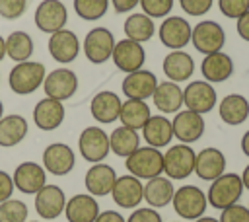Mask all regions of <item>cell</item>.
<instances>
[{
    "instance_id": "1",
    "label": "cell",
    "mask_w": 249,
    "mask_h": 222,
    "mask_svg": "<svg viewBox=\"0 0 249 222\" xmlns=\"http://www.w3.org/2000/svg\"><path fill=\"white\" fill-rule=\"evenodd\" d=\"M47 70L43 62L37 60H23L16 62L8 76V86L18 95H29L37 92L45 82Z\"/></svg>"
},
{
    "instance_id": "2",
    "label": "cell",
    "mask_w": 249,
    "mask_h": 222,
    "mask_svg": "<svg viewBox=\"0 0 249 222\" xmlns=\"http://www.w3.org/2000/svg\"><path fill=\"white\" fill-rule=\"evenodd\" d=\"M243 191H245V187H243L241 175L231 173V171H226V173H222L218 179L210 181L206 199H208V204H210L212 208L224 210V208H228V206L239 203Z\"/></svg>"
},
{
    "instance_id": "3",
    "label": "cell",
    "mask_w": 249,
    "mask_h": 222,
    "mask_svg": "<svg viewBox=\"0 0 249 222\" xmlns=\"http://www.w3.org/2000/svg\"><path fill=\"white\" fill-rule=\"evenodd\" d=\"M124 167L130 175L138 179H154L163 173V154L154 146H138L128 158H124Z\"/></svg>"
},
{
    "instance_id": "4",
    "label": "cell",
    "mask_w": 249,
    "mask_h": 222,
    "mask_svg": "<svg viewBox=\"0 0 249 222\" xmlns=\"http://www.w3.org/2000/svg\"><path fill=\"white\" fill-rule=\"evenodd\" d=\"M171 204H173V210L177 212V216H181L183 220H196V218L204 216L208 199L200 187L181 185L179 189H175Z\"/></svg>"
},
{
    "instance_id": "5",
    "label": "cell",
    "mask_w": 249,
    "mask_h": 222,
    "mask_svg": "<svg viewBox=\"0 0 249 222\" xmlns=\"http://www.w3.org/2000/svg\"><path fill=\"white\" fill-rule=\"evenodd\" d=\"M195 160L196 152L191 144H173L163 152V173L165 177L173 179H187L195 173Z\"/></svg>"
},
{
    "instance_id": "6",
    "label": "cell",
    "mask_w": 249,
    "mask_h": 222,
    "mask_svg": "<svg viewBox=\"0 0 249 222\" xmlns=\"http://www.w3.org/2000/svg\"><path fill=\"white\" fill-rule=\"evenodd\" d=\"M191 45L200 55H212L224 49L226 45V31L224 27L214 19H202L193 27L191 33Z\"/></svg>"
},
{
    "instance_id": "7",
    "label": "cell",
    "mask_w": 249,
    "mask_h": 222,
    "mask_svg": "<svg viewBox=\"0 0 249 222\" xmlns=\"http://www.w3.org/2000/svg\"><path fill=\"white\" fill-rule=\"evenodd\" d=\"M115 35L107 27H93L82 41V51L91 64H103L111 58L115 49Z\"/></svg>"
},
{
    "instance_id": "8",
    "label": "cell",
    "mask_w": 249,
    "mask_h": 222,
    "mask_svg": "<svg viewBox=\"0 0 249 222\" xmlns=\"http://www.w3.org/2000/svg\"><path fill=\"white\" fill-rule=\"evenodd\" d=\"M78 152L89 164L103 162L111 152L109 134L101 127H86L78 136Z\"/></svg>"
},
{
    "instance_id": "9",
    "label": "cell",
    "mask_w": 249,
    "mask_h": 222,
    "mask_svg": "<svg viewBox=\"0 0 249 222\" xmlns=\"http://www.w3.org/2000/svg\"><path fill=\"white\" fill-rule=\"evenodd\" d=\"M218 93L206 80H193L183 90V107L198 115H206L216 107Z\"/></svg>"
},
{
    "instance_id": "10",
    "label": "cell",
    "mask_w": 249,
    "mask_h": 222,
    "mask_svg": "<svg viewBox=\"0 0 249 222\" xmlns=\"http://www.w3.org/2000/svg\"><path fill=\"white\" fill-rule=\"evenodd\" d=\"M191 33L193 25L181 16H167L158 27V37L169 51H183L191 43Z\"/></svg>"
},
{
    "instance_id": "11",
    "label": "cell",
    "mask_w": 249,
    "mask_h": 222,
    "mask_svg": "<svg viewBox=\"0 0 249 222\" xmlns=\"http://www.w3.org/2000/svg\"><path fill=\"white\" fill-rule=\"evenodd\" d=\"M45 97H53L56 101H66L78 92V76L70 68H54L45 76L43 82Z\"/></svg>"
},
{
    "instance_id": "12",
    "label": "cell",
    "mask_w": 249,
    "mask_h": 222,
    "mask_svg": "<svg viewBox=\"0 0 249 222\" xmlns=\"http://www.w3.org/2000/svg\"><path fill=\"white\" fill-rule=\"evenodd\" d=\"M33 19H35V25L39 31L53 35V33L64 29V25L68 21V10L60 0H43L35 8Z\"/></svg>"
},
{
    "instance_id": "13",
    "label": "cell",
    "mask_w": 249,
    "mask_h": 222,
    "mask_svg": "<svg viewBox=\"0 0 249 222\" xmlns=\"http://www.w3.org/2000/svg\"><path fill=\"white\" fill-rule=\"evenodd\" d=\"M111 60L115 62V66L124 72V74H130V72H136L144 66L146 62V51L142 47V43H136V41H130V39H121L115 43V49H113V55H111Z\"/></svg>"
},
{
    "instance_id": "14",
    "label": "cell",
    "mask_w": 249,
    "mask_h": 222,
    "mask_svg": "<svg viewBox=\"0 0 249 222\" xmlns=\"http://www.w3.org/2000/svg\"><path fill=\"white\" fill-rule=\"evenodd\" d=\"M76 166L74 150L64 142H53L43 150V167L47 173L62 177L68 175Z\"/></svg>"
},
{
    "instance_id": "15",
    "label": "cell",
    "mask_w": 249,
    "mask_h": 222,
    "mask_svg": "<svg viewBox=\"0 0 249 222\" xmlns=\"http://www.w3.org/2000/svg\"><path fill=\"white\" fill-rule=\"evenodd\" d=\"M111 197H113L117 206L126 208V210H134L144 201V183H142V179H138L130 173L121 175V177H117V181L113 185Z\"/></svg>"
},
{
    "instance_id": "16",
    "label": "cell",
    "mask_w": 249,
    "mask_h": 222,
    "mask_svg": "<svg viewBox=\"0 0 249 222\" xmlns=\"http://www.w3.org/2000/svg\"><path fill=\"white\" fill-rule=\"evenodd\" d=\"M171 127H173V138H177L181 144H193L200 140L206 129L202 115L189 109H181L179 113H175Z\"/></svg>"
},
{
    "instance_id": "17",
    "label": "cell",
    "mask_w": 249,
    "mask_h": 222,
    "mask_svg": "<svg viewBox=\"0 0 249 222\" xmlns=\"http://www.w3.org/2000/svg\"><path fill=\"white\" fill-rule=\"evenodd\" d=\"M14 187L23 195H35L47 185V171L37 162H21L14 173Z\"/></svg>"
},
{
    "instance_id": "18",
    "label": "cell",
    "mask_w": 249,
    "mask_h": 222,
    "mask_svg": "<svg viewBox=\"0 0 249 222\" xmlns=\"http://www.w3.org/2000/svg\"><path fill=\"white\" fill-rule=\"evenodd\" d=\"M49 55L53 56V60L60 62V64H68L74 62L82 51V41L78 39V35L70 29H60L56 33H53L49 37Z\"/></svg>"
},
{
    "instance_id": "19",
    "label": "cell",
    "mask_w": 249,
    "mask_h": 222,
    "mask_svg": "<svg viewBox=\"0 0 249 222\" xmlns=\"http://www.w3.org/2000/svg\"><path fill=\"white\" fill-rule=\"evenodd\" d=\"M66 195L58 185L47 183L39 193H35V212L43 220H54L64 212Z\"/></svg>"
},
{
    "instance_id": "20",
    "label": "cell",
    "mask_w": 249,
    "mask_h": 222,
    "mask_svg": "<svg viewBox=\"0 0 249 222\" xmlns=\"http://www.w3.org/2000/svg\"><path fill=\"white\" fill-rule=\"evenodd\" d=\"M117 177L119 175L113 166L99 162V164H91V167L86 171L84 185L91 197H105V195H111Z\"/></svg>"
},
{
    "instance_id": "21",
    "label": "cell",
    "mask_w": 249,
    "mask_h": 222,
    "mask_svg": "<svg viewBox=\"0 0 249 222\" xmlns=\"http://www.w3.org/2000/svg\"><path fill=\"white\" fill-rule=\"evenodd\" d=\"M158 84L160 82H158V78H156V74L152 70L140 68L136 72L126 74L123 84H121V88H123L126 99H142V101H146L148 97L154 95Z\"/></svg>"
},
{
    "instance_id": "22",
    "label": "cell",
    "mask_w": 249,
    "mask_h": 222,
    "mask_svg": "<svg viewBox=\"0 0 249 222\" xmlns=\"http://www.w3.org/2000/svg\"><path fill=\"white\" fill-rule=\"evenodd\" d=\"M66 117L62 101H56L53 97H43L33 107V123L41 130H56Z\"/></svg>"
},
{
    "instance_id": "23",
    "label": "cell",
    "mask_w": 249,
    "mask_h": 222,
    "mask_svg": "<svg viewBox=\"0 0 249 222\" xmlns=\"http://www.w3.org/2000/svg\"><path fill=\"white\" fill-rule=\"evenodd\" d=\"M195 173L202 181H214L222 173H226V156L220 148L206 146L200 152H196L195 160Z\"/></svg>"
},
{
    "instance_id": "24",
    "label": "cell",
    "mask_w": 249,
    "mask_h": 222,
    "mask_svg": "<svg viewBox=\"0 0 249 222\" xmlns=\"http://www.w3.org/2000/svg\"><path fill=\"white\" fill-rule=\"evenodd\" d=\"M121 105H123V99L119 97V93L103 90V92H97L93 95V99L89 103V113L97 123L109 125V123L119 121Z\"/></svg>"
},
{
    "instance_id": "25",
    "label": "cell",
    "mask_w": 249,
    "mask_h": 222,
    "mask_svg": "<svg viewBox=\"0 0 249 222\" xmlns=\"http://www.w3.org/2000/svg\"><path fill=\"white\" fill-rule=\"evenodd\" d=\"M99 212V203L89 193H78L70 197L64 206V216L68 222H95Z\"/></svg>"
},
{
    "instance_id": "26",
    "label": "cell",
    "mask_w": 249,
    "mask_h": 222,
    "mask_svg": "<svg viewBox=\"0 0 249 222\" xmlns=\"http://www.w3.org/2000/svg\"><path fill=\"white\" fill-rule=\"evenodd\" d=\"M161 70L169 82H187L195 72V60L187 51H169L163 56Z\"/></svg>"
},
{
    "instance_id": "27",
    "label": "cell",
    "mask_w": 249,
    "mask_h": 222,
    "mask_svg": "<svg viewBox=\"0 0 249 222\" xmlns=\"http://www.w3.org/2000/svg\"><path fill=\"white\" fill-rule=\"evenodd\" d=\"M200 74L210 84H222L233 74V60L224 51L206 55L200 62Z\"/></svg>"
},
{
    "instance_id": "28",
    "label": "cell",
    "mask_w": 249,
    "mask_h": 222,
    "mask_svg": "<svg viewBox=\"0 0 249 222\" xmlns=\"http://www.w3.org/2000/svg\"><path fill=\"white\" fill-rule=\"evenodd\" d=\"M152 99L158 111H161L163 115H171V113L175 115L183 107V88H179V84L169 80L160 82Z\"/></svg>"
},
{
    "instance_id": "29",
    "label": "cell",
    "mask_w": 249,
    "mask_h": 222,
    "mask_svg": "<svg viewBox=\"0 0 249 222\" xmlns=\"http://www.w3.org/2000/svg\"><path fill=\"white\" fill-rule=\"evenodd\" d=\"M218 115L226 125L237 127L249 119V99L241 93H228L218 105Z\"/></svg>"
},
{
    "instance_id": "30",
    "label": "cell",
    "mask_w": 249,
    "mask_h": 222,
    "mask_svg": "<svg viewBox=\"0 0 249 222\" xmlns=\"http://www.w3.org/2000/svg\"><path fill=\"white\" fill-rule=\"evenodd\" d=\"M142 138L146 140L148 146H154V148L169 146L173 138L171 121L165 115H152L148 123L142 127Z\"/></svg>"
},
{
    "instance_id": "31",
    "label": "cell",
    "mask_w": 249,
    "mask_h": 222,
    "mask_svg": "<svg viewBox=\"0 0 249 222\" xmlns=\"http://www.w3.org/2000/svg\"><path fill=\"white\" fill-rule=\"evenodd\" d=\"M175 187L169 177L158 175L154 179H148L144 183V201L152 208H163L173 201Z\"/></svg>"
},
{
    "instance_id": "32",
    "label": "cell",
    "mask_w": 249,
    "mask_h": 222,
    "mask_svg": "<svg viewBox=\"0 0 249 222\" xmlns=\"http://www.w3.org/2000/svg\"><path fill=\"white\" fill-rule=\"evenodd\" d=\"M29 130V123L23 115L12 113V115H4L0 119V146L2 148H12L16 144H19Z\"/></svg>"
},
{
    "instance_id": "33",
    "label": "cell",
    "mask_w": 249,
    "mask_h": 222,
    "mask_svg": "<svg viewBox=\"0 0 249 222\" xmlns=\"http://www.w3.org/2000/svg\"><path fill=\"white\" fill-rule=\"evenodd\" d=\"M150 117H152V111H150L148 103L142 101V99H124L123 105H121L119 121H121L123 127L142 130V127L148 123Z\"/></svg>"
},
{
    "instance_id": "34",
    "label": "cell",
    "mask_w": 249,
    "mask_h": 222,
    "mask_svg": "<svg viewBox=\"0 0 249 222\" xmlns=\"http://www.w3.org/2000/svg\"><path fill=\"white\" fill-rule=\"evenodd\" d=\"M138 146H140V136H138V130L134 129L121 125L113 129L109 134V148L119 158H128Z\"/></svg>"
},
{
    "instance_id": "35",
    "label": "cell",
    "mask_w": 249,
    "mask_h": 222,
    "mask_svg": "<svg viewBox=\"0 0 249 222\" xmlns=\"http://www.w3.org/2000/svg\"><path fill=\"white\" fill-rule=\"evenodd\" d=\"M123 31H124V37L130 39V41H136V43H146L154 37L156 33V23L152 18H148L146 14H130L126 19H124V25H123Z\"/></svg>"
},
{
    "instance_id": "36",
    "label": "cell",
    "mask_w": 249,
    "mask_h": 222,
    "mask_svg": "<svg viewBox=\"0 0 249 222\" xmlns=\"http://www.w3.org/2000/svg\"><path fill=\"white\" fill-rule=\"evenodd\" d=\"M33 51H35V45H33V39L29 33L18 29L6 37V56H10L12 60H16V62L29 60Z\"/></svg>"
},
{
    "instance_id": "37",
    "label": "cell",
    "mask_w": 249,
    "mask_h": 222,
    "mask_svg": "<svg viewBox=\"0 0 249 222\" xmlns=\"http://www.w3.org/2000/svg\"><path fill=\"white\" fill-rule=\"evenodd\" d=\"M109 10V0H74V12L84 21L101 19Z\"/></svg>"
},
{
    "instance_id": "38",
    "label": "cell",
    "mask_w": 249,
    "mask_h": 222,
    "mask_svg": "<svg viewBox=\"0 0 249 222\" xmlns=\"http://www.w3.org/2000/svg\"><path fill=\"white\" fill-rule=\"evenodd\" d=\"M29 208L19 199H8L0 203V222H27Z\"/></svg>"
},
{
    "instance_id": "39",
    "label": "cell",
    "mask_w": 249,
    "mask_h": 222,
    "mask_svg": "<svg viewBox=\"0 0 249 222\" xmlns=\"http://www.w3.org/2000/svg\"><path fill=\"white\" fill-rule=\"evenodd\" d=\"M173 4H175V0H140L142 14H146L152 19L167 18L173 10Z\"/></svg>"
},
{
    "instance_id": "40",
    "label": "cell",
    "mask_w": 249,
    "mask_h": 222,
    "mask_svg": "<svg viewBox=\"0 0 249 222\" xmlns=\"http://www.w3.org/2000/svg\"><path fill=\"white\" fill-rule=\"evenodd\" d=\"M218 8L226 18L237 19L249 12V0H218Z\"/></svg>"
},
{
    "instance_id": "41",
    "label": "cell",
    "mask_w": 249,
    "mask_h": 222,
    "mask_svg": "<svg viewBox=\"0 0 249 222\" xmlns=\"http://www.w3.org/2000/svg\"><path fill=\"white\" fill-rule=\"evenodd\" d=\"M27 0H0V16L4 19H18L25 14Z\"/></svg>"
},
{
    "instance_id": "42",
    "label": "cell",
    "mask_w": 249,
    "mask_h": 222,
    "mask_svg": "<svg viewBox=\"0 0 249 222\" xmlns=\"http://www.w3.org/2000/svg\"><path fill=\"white\" fill-rule=\"evenodd\" d=\"M212 4H214V0H179L181 10L187 16H195V18L208 14L210 8H212Z\"/></svg>"
},
{
    "instance_id": "43",
    "label": "cell",
    "mask_w": 249,
    "mask_h": 222,
    "mask_svg": "<svg viewBox=\"0 0 249 222\" xmlns=\"http://www.w3.org/2000/svg\"><path fill=\"white\" fill-rule=\"evenodd\" d=\"M218 220L220 222H249V208L235 203V204L224 208Z\"/></svg>"
},
{
    "instance_id": "44",
    "label": "cell",
    "mask_w": 249,
    "mask_h": 222,
    "mask_svg": "<svg viewBox=\"0 0 249 222\" xmlns=\"http://www.w3.org/2000/svg\"><path fill=\"white\" fill-rule=\"evenodd\" d=\"M126 222H163L161 214L152 206H138L130 212Z\"/></svg>"
},
{
    "instance_id": "45",
    "label": "cell",
    "mask_w": 249,
    "mask_h": 222,
    "mask_svg": "<svg viewBox=\"0 0 249 222\" xmlns=\"http://www.w3.org/2000/svg\"><path fill=\"white\" fill-rule=\"evenodd\" d=\"M14 189H16V187H14V179H12V175H10L8 171L0 169V203L12 199Z\"/></svg>"
},
{
    "instance_id": "46",
    "label": "cell",
    "mask_w": 249,
    "mask_h": 222,
    "mask_svg": "<svg viewBox=\"0 0 249 222\" xmlns=\"http://www.w3.org/2000/svg\"><path fill=\"white\" fill-rule=\"evenodd\" d=\"M237 23H235V31H237V35L243 39V41H247L249 43V12H245L241 18H237L235 19Z\"/></svg>"
},
{
    "instance_id": "47",
    "label": "cell",
    "mask_w": 249,
    "mask_h": 222,
    "mask_svg": "<svg viewBox=\"0 0 249 222\" xmlns=\"http://www.w3.org/2000/svg\"><path fill=\"white\" fill-rule=\"evenodd\" d=\"M111 4L117 14H128L140 4V0H111Z\"/></svg>"
},
{
    "instance_id": "48",
    "label": "cell",
    "mask_w": 249,
    "mask_h": 222,
    "mask_svg": "<svg viewBox=\"0 0 249 222\" xmlns=\"http://www.w3.org/2000/svg\"><path fill=\"white\" fill-rule=\"evenodd\" d=\"M95 222H126V220L119 210H103V212H99Z\"/></svg>"
},
{
    "instance_id": "49",
    "label": "cell",
    "mask_w": 249,
    "mask_h": 222,
    "mask_svg": "<svg viewBox=\"0 0 249 222\" xmlns=\"http://www.w3.org/2000/svg\"><path fill=\"white\" fill-rule=\"evenodd\" d=\"M241 152L249 158V130H245L241 136Z\"/></svg>"
},
{
    "instance_id": "50",
    "label": "cell",
    "mask_w": 249,
    "mask_h": 222,
    "mask_svg": "<svg viewBox=\"0 0 249 222\" xmlns=\"http://www.w3.org/2000/svg\"><path fill=\"white\" fill-rule=\"evenodd\" d=\"M241 181H243V187L249 191V164L245 166V169H243V173H241Z\"/></svg>"
},
{
    "instance_id": "51",
    "label": "cell",
    "mask_w": 249,
    "mask_h": 222,
    "mask_svg": "<svg viewBox=\"0 0 249 222\" xmlns=\"http://www.w3.org/2000/svg\"><path fill=\"white\" fill-rule=\"evenodd\" d=\"M4 56H6V39L0 35V62L4 60Z\"/></svg>"
},
{
    "instance_id": "52",
    "label": "cell",
    "mask_w": 249,
    "mask_h": 222,
    "mask_svg": "<svg viewBox=\"0 0 249 222\" xmlns=\"http://www.w3.org/2000/svg\"><path fill=\"white\" fill-rule=\"evenodd\" d=\"M193 222H220V220L214 218V216H200V218H196V220H193Z\"/></svg>"
},
{
    "instance_id": "53",
    "label": "cell",
    "mask_w": 249,
    "mask_h": 222,
    "mask_svg": "<svg viewBox=\"0 0 249 222\" xmlns=\"http://www.w3.org/2000/svg\"><path fill=\"white\" fill-rule=\"evenodd\" d=\"M4 117V103H2V99H0V119Z\"/></svg>"
},
{
    "instance_id": "54",
    "label": "cell",
    "mask_w": 249,
    "mask_h": 222,
    "mask_svg": "<svg viewBox=\"0 0 249 222\" xmlns=\"http://www.w3.org/2000/svg\"><path fill=\"white\" fill-rule=\"evenodd\" d=\"M27 222H39V220H27Z\"/></svg>"
},
{
    "instance_id": "55",
    "label": "cell",
    "mask_w": 249,
    "mask_h": 222,
    "mask_svg": "<svg viewBox=\"0 0 249 222\" xmlns=\"http://www.w3.org/2000/svg\"><path fill=\"white\" fill-rule=\"evenodd\" d=\"M247 208H249V206H247Z\"/></svg>"
}]
</instances>
